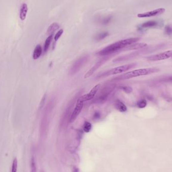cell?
Here are the masks:
<instances>
[{"mask_svg": "<svg viewBox=\"0 0 172 172\" xmlns=\"http://www.w3.org/2000/svg\"><path fill=\"white\" fill-rule=\"evenodd\" d=\"M109 35V33L108 32H101L99 34H97L95 36V39L97 41H100L105 38Z\"/></svg>", "mask_w": 172, "mask_h": 172, "instance_id": "obj_20", "label": "cell"}, {"mask_svg": "<svg viewBox=\"0 0 172 172\" xmlns=\"http://www.w3.org/2000/svg\"><path fill=\"white\" fill-rule=\"evenodd\" d=\"M89 56V55H85L80 56L78 60H76L73 63L69 69V75L72 76L76 74L80 69L84 66V65L87 63L88 61Z\"/></svg>", "mask_w": 172, "mask_h": 172, "instance_id": "obj_5", "label": "cell"}, {"mask_svg": "<svg viewBox=\"0 0 172 172\" xmlns=\"http://www.w3.org/2000/svg\"><path fill=\"white\" fill-rule=\"evenodd\" d=\"M28 12V7L26 4H23L21 6L20 12V18L22 20H24L26 18Z\"/></svg>", "mask_w": 172, "mask_h": 172, "instance_id": "obj_15", "label": "cell"}, {"mask_svg": "<svg viewBox=\"0 0 172 172\" xmlns=\"http://www.w3.org/2000/svg\"><path fill=\"white\" fill-rule=\"evenodd\" d=\"M165 11L166 10L164 8H159V9H157L151 11L138 14H137V17L139 18H147V17H151L153 16H158V15L162 14V13H164Z\"/></svg>", "mask_w": 172, "mask_h": 172, "instance_id": "obj_10", "label": "cell"}, {"mask_svg": "<svg viewBox=\"0 0 172 172\" xmlns=\"http://www.w3.org/2000/svg\"><path fill=\"white\" fill-rule=\"evenodd\" d=\"M116 87V85L114 84H109L105 86L101 90L99 93L96 97L93 102L94 103H104L108 99L110 95L115 90Z\"/></svg>", "mask_w": 172, "mask_h": 172, "instance_id": "obj_3", "label": "cell"}, {"mask_svg": "<svg viewBox=\"0 0 172 172\" xmlns=\"http://www.w3.org/2000/svg\"><path fill=\"white\" fill-rule=\"evenodd\" d=\"M100 117V113L99 112H96L94 115V118L95 119H99Z\"/></svg>", "mask_w": 172, "mask_h": 172, "instance_id": "obj_29", "label": "cell"}, {"mask_svg": "<svg viewBox=\"0 0 172 172\" xmlns=\"http://www.w3.org/2000/svg\"><path fill=\"white\" fill-rule=\"evenodd\" d=\"M147 46H148V44L145 43H135V44L129 45L124 48L125 50H137V49H140L145 48Z\"/></svg>", "mask_w": 172, "mask_h": 172, "instance_id": "obj_13", "label": "cell"}, {"mask_svg": "<svg viewBox=\"0 0 172 172\" xmlns=\"http://www.w3.org/2000/svg\"><path fill=\"white\" fill-rule=\"evenodd\" d=\"M115 107L116 108V109L118 110V111L121 112H125L127 111V107L120 100H116L114 104Z\"/></svg>", "mask_w": 172, "mask_h": 172, "instance_id": "obj_14", "label": "cell"}, {"mask_svg": "<svg viewBox=\"0 0 172 172\" xmlns=\"http://www.w3.org/2000/svg\"><path fill=\"white\" fill-rule=\"evenodd\" d=\"M159 69L156 68H144L130 71L128 72L114 78V80H124L131 79L133 78L137 77L140 76H146L153 73L158 72Z\"/></svg>", "mask_w": 172, "mask_h": 172, "instance_id": "obj_2", "label": "cell"}, {"mask_svg": "<svg viewBox=\"0 0 172 172\" xmlns=\"http://www.w3.org/2000/svg\"><path fill=\"white\" fill-rule=\"evenodd\" d=\"M46 98H47V95L44 94V96L42 97L41 100V101H40V104H39V109H41L44 107V104H45Z\"/></svg>", "mask_w": 172, "mask_h": 172, "instance_id": "obj_28", "label": "cell"}, {"mask_svg": "<svg viewBox=\"0 0 172 172\" xmlns=\"http://www.w3.org/2000/svg\"><path fill=\"white\" fill-rule=\"evenodd\" d=\"M60 28V25L58 23H53L52 24H51L50 26H49L47 33V34L50 35L53 34L54 32H55L56 30H58Z\"/></svg>", "mask_w": 172, "mask_h": 172, "instance_id": "obj_16", "label": "cell"}, {"mask_svg": "<svg viewBox=\"0 0 172 172\" xmlns=\"http://www.w3.org/2000/svg\"><path fill=\"white\" fill-rule=\"evenodd\" d=\"M172 58V50H168L156 55H151L147 57V59L150 61H159L167 60Z\"/></svg>", "mask_w": 172, "mask_h": 172, "instance_id": "obj_6", "label": "cell"}, {"mask_svg": "<svg viewBox=\"0 0 172 172\" xmlns=\"http://www.w3.org/2000/svg\"><path fill=\"white\" fill-rule=\"evenodd\" d=\"M109 57H104L103 58H102L101 60H99V61H97L96 63H95L94 66L92 67L91 69H89L88 72L86 73V74L84 76V78L85 79H87L88 78L90 77V76H92V75L97 70V69L100 68L101 66L103 65L104 63H106V61H108L109 59Z\"/></svg>", "mask_w": 172, "mask_h": 172, "instance_id": "obj_9", "label": "cell"}, {"mask_svg": "<svg viewBox=\"0 0 172 172\" xmlns=\"http://www.w3.org/2000/svg\"><path fill=\"white\" fill-rule=\"evenodd\" d=\"M167 80V81H169V82H172V76H171V77H170L168 78Z\"/></svg>", "mask_w": 172, "mask_h": 172, "instance_id": "obj_30", "label": "cell"}, {"mask_svg": "<svg viewBox=\"0 0 172 172\" xmlns=\"http://www.w3.org/2000/svg\"><path fill=\"white\" fill-rule=\"evenodd\" d=\"M112 20V17L111 16H108L104 17H100V18H98V22L100 24L106 25L111 22Z\"/></svg>", "mask_w": 172, "mask_h": 172, "instance_id": "obj_18", "label": "cell"}, {"mask_svg": "<svg viewBox=\"0 0 172 172\" xmlns=\"http://www.w3.org/2000/svg\"><path fill=\"white\" fill-rule=\"evenodd\" d=\"M138 54H139L138 52H134V53H129L128 55H122V56H119L115 59H114L113 61V63H120L121 61H125L133 58L134 57L137 55Z\"/></svg>", "mask_w": 172, "mask_h": 172, "instance_id": "obj_11", "label": "cell"}, {"mask_svg": "<svg viewBox=\"0 0 172 172\" xmlns=\"http://www.w3.org/2000/svg\"><path fill=\"white\" fill-rule=\"evenodd\" d=\"M30 172H36V166L34 157H32L31 160Z\"/></svg>", "mask_w": 172, "mask_h": 172, "instance_id": "obj_24", "label": "cell"}, {"mask_svg": "<svg viewBox=\"0 0 172 172\" xmlns=\"http://www.w3.org/2000/svg\"><path fill=\"white\" fill-rule=\"evenodd\" d=\"M136 65H137L136 63H132L125 64L122 66H118L103 73L102 75H100L98 77H105L113 75L121 74L122 72H125L128 71L129 69H131L132 68H134L136 66Z\"/></svg>", "mask_w": 172, "mask_h": 172, "instance_id": "obj_4", "label": "cell"}, {"mask_svg": "<svg viewBox=\"0 0 172 172\" xmlns=\"http://www.w3.org/2000/svg\"><path fill=\"white\" fill-rule=\"evenodd\" d=\"M84 106V102L80 100L79 98L77 101L76 106L75 107L74 109L73 110L71 114L70 119H69V122L70 123H73L76 120L78 116H79V114L82 111L83 108Z\"/></svg>", "mask_w": 172, "mask_h": 172, "instance_id": "obj_7", "label": "cell"}, {"mask_svg": "<svg viewBox=\"0 0 172 172\" xmlns=\"http://www.w3.org/2000/svg\"><path fill=\"white\" fill-rule=\"evenodd\" d=\"M52 38H53V34L50 35L47 38L46 40H45L44 45V53L47 52L48 49L49 48L50 44H51V42H52Z\"/></svg>", "mask_w": 172, "mask_h": 172, "instance_id": "obj_19", "label": "cell"}, {"mask_svg": "<svg viewBox=\"0 0 172 172\" xmlns=\"http://www.w3.org/2000/svg\"><path fill=\"white\" fill-rule=\"evenodd\" d=\"M137 105L139 108H144L147 105V101L145 99H142L137 102Z\"/></svg>", "mask_w": 172, "mask_h": 172, "instance_id": "obj_22", "label": "cell"}, {"mask_svg": "<svg viewBox=\"0 0 172 172\" xmlns=\"http://www.w3.org/2000/svg\"><path fill=\"white\" fill-rule=\"evenodd\" d=\"M165 31L166 34L168 35H171L172 34V27L170 25H167L165 28Z\"/></svg>", "mask_w": 172, "mask_h": 172, "instance_id": "obj_27", "label": "cell"}, {"mask_svg": "<svg viewBox=\"0 0 172 172\" xmlns=\"http://www.w3.org/2000/svg\"><path fill=\"white\" fill-rule=\"evenodd\" d=\"M101 86V84H97L88 93L80 97L79 98V99L81 100L82 101L84 102L88 101H89L90 100H92L94 98V97L95 96L97 93L100 89Z\"/></svg>", "mask_w": 172, "mask_h": 172, "instance_id": "obj_8", "label": "cell"}, {"mask_svg": "<svg viewBox=\"0 0 172 172\" xmlns=\"http://www.w3.org/2000/svg\"><path fill=\"white\" fill-rule=\"evenodd\" d=\"M158 25V22L157 21H154V20L147 21L140 25L138 26V29L140 30H142L143 29H146V28L156 27Z\"/></svg>", "mask_w": 172, "mask_h": 172, "instance_id": "obj_12", "label": "cell"}, {"mask_svg": "<svg viewBox=\"0 0 172 172\" xmlns=\"http://www.w3.org/2000/svg\"><path fill=\"white\" fill-rule=\"evenodd\" d=\"M42 47L41 45H37L34 49L33 54V58L34 60H37L40 57V55L42 53Z\"/></svg>", "mask_w": 172, "mask_h": 172, "instance_id": "obj_17", "label": "cell"}, {"mask_svg": "<svg viewBox=\"0 0 172 172\" xmlns=\"http://www.w3.org/2000/svg\"><path fill=\"white\" fill-rule=\"evenodd\" d=\"M63 29H61V30L58 31V32L56 33V34L55 35V37H54L55 42H56L60 39L61 36L63 34Z\"/></svg>", "mask_w": 172, "mask_h": 172, "instance_id": "obj_26", "label": "cell"}, {"mask_svg": "<svg viewBox=\"0 0 172 172\" xmlns=\"http://www.w3.org/2000/svg\"><path fill=\"white\" fill-rule=\"evenodd\" d=\"M120 89L123 91L124 92H125L126 93L129 94L131 93V92H132V88L130 87V86H121L120 88H119Z\"/></svg>", "mask_w": 172, "mask_h": 172, "instance_id": "obj_23", "label": "cell"}, {"mask_svg": "<svg viewBox=\"0 0 172 172\" xmlns=\"http://www.w3.org/2000/svg\"><path fill=\"white\" fill-rule=\"evenodd\" d=\"M17 167H18V161L16 158H15L12 163L11 172H17Z\"/></svg>", "mask_w": 172, "mask_h": 172, "instance_id": "obj_25", "label": "cell"}, {"mask_svg": "<svg viewBox=\"0 0 172 172\" xmlns=\"http://www.w3.org/2000/svg\"><path fill=\"white\" fill-rule=\"evenodd\" d=\"M140 40L139 38H130L121 40L117 42L111 44L105 47L97 53V55L100 56H107L116 52L121 49L124 48L129 45L135 44Z\"/></svg>", "mask_w": 172, "mask_h": 172, "instance_id": "obj_1", "label": "cell"}, {"mask_svg": "<svg viewBox=\"0 0 172 172\" xmlns=\"http://www.w3.org/2000/svg\"><path fill=\"white\" fill-rule=\"evenodd\" d=\"M92 124L90 122L85 121L83 125V130L86 133L90 132L92 129Z\"/></svg>", "mask_w": 172, "mask_h": 172, "instance_id": "obj_21", "label": "cell"}]
</instances>
